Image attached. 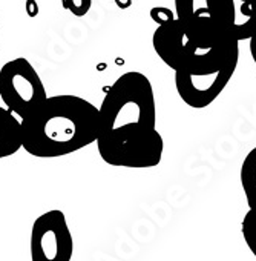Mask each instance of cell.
Returning <instances> with one entry per match:
<instances>
[{
    "instance_id": "obj_1",
    "label": "cell",
    "mask_w": 256,
    "mask_h": 261,
    "mask_svg": "<svg viewBox=\"0 0 256 261\" xmlns=\"http://www.w3.org/2000/svg\"><path fill=\"white\" fill-rule=\"evenodd\" d=\"M97 149L115 168L149 169L161 163L164 140L157 129L151 80L138 71L121 74L98 108Z\"/></svg>"
},
{
    "instance_id": "obj_2",
    "label": "cell",
    "mask_w": 256,
    "mask_h": 261,
    "mask_svg": "<svg viewBox=\"0 0 256 261\" xmlns=\"http://www.w3.org/2000/svg\"><path fill=\"white\" fill-rule=\"evenodd\" d=\"M20 121L22 148L37 159H57L97 142L98 108L78 95H52Z\"/></svg>"
},
{
    "instance_id": "obj_3",
    "label": "cell",
    "mask_w": 256,
    "mask_h": 261,
    "mask_svg": "<svg viewBox=\"0 0 256 261\" xmlns=\"http://www.w3.org/2000/svg\"><path fill=\"white\" fill-rule=\"evenodd\" d=\"M152 45L157 56L175 74L189 77L210 74L232 62H239V42L216 46L203 43L177 17L155 30Z\"/></svg>"
},
{
    "instance_id": "obj_4",
    "label": "cell",
    "mask_w": 256,
    "mask_h": 261,
    "mask_svg": "<svg viewBox=\"0 0 256 261\" xmlns=\"http://www.w3.org/2000/svg\"><path fill=\"white\" fill-rule=\"evenodd\" d=\"M48 98L36 68L25 57L7 62L0 69V100L20 120L26 118Z\"/></svg>"
},
{
    "instance_id": "obj_5",
    "label": "cell",
    "mask_w": 256,
    "mask_h": 261,
    "mask_svg": "<svg viewBox=\"0 0 256 261\" xmlns=\"http://www.w3.org/2000/svg\"><path fill=\"white\" fill-rule=\"evenodd\" d=\"M31 261H71L74 238L66 217L60 209H51L36 218L30 238Z\"/></svg>"
},
{
    "instance_id": "obj_6",
    "label": "cell",
    "mask_w": 256,
    "mask_h": 261,
    "mask_svg": "<svg viewBox=\"0 0 256 261\" xmlns=\"http://www.w3.org/2000/svg\"><path fill=\"white\" fill-rule=\"evenodd\" d=\"M238 62H232L224 68L196 77L175 74V88L180 98L193 109H204L210 106L230 83Z\"/></svg>"
},
{
    "instance_id": "obj_7",
    "label": "cell",
    "mask_w": 256,
    "mask_h": 261,
    "mask_svg": "<svg viewBox=\"0 0 256 261\" xmlns=\"http://www.w3.org/2000/svg\"><path fill=\"white\" fill-rule=\"evenodd\" d=\"M22 149V121L5 106H0V160Z\"/></svg>"
},
{
    "instance_id": "obj_8",
    "label": "cell",
    "mask_w": 256,
    "mask_h": 261,
    "mask_svg": "<svg viewBox=\"0 0 256 261\" xmlns=\"http://www.w3.org/2000/svg\"><path fill=\"white\" fill-rule=\"evenodd\" d=\"M233 36L238 42L250 40L256 34V0H233Z\"/></svg>"
},
{
    "instance_id": "obj_9",
    "label": "cell",
    "mask_w": 256,
    "mask_h": 261,
    "mask_svg": "<svg viewBox=\"0 0 256 261\" xmlns=\"http://www.w3.org/2000/svg\"><path fill=\"white\" fill-rule=\"evenodd\" d=\"M239 178L248 209L256 211V148L245 155L241 165Z\"/></svg>"
},
{
    "instance_id": "obj_10",
    "label": "cell",
    "mask_w": 256,
    "mask_h": 261,
    "mask_svg": "<svg viewBox=\"0 0 256 261\" xmlns=\"http://www.w3.org/2000/svg\"><path fill=\"white\" fill-rule=\"evenodd\" d=\"M241 232L247 247L256 258V211L248 209V212L244 215V220L241 223Z\"/></svg>"
},
{
    "instance_id": "obj_11",
    "label": "cell",
    "mask_w": 256,
    "mask_h": 261,
    "mask_svg": "<svg viewBox=\"0 0 256 261\" xmlns=\"http://www.w3.org/2000/svg\"><path fill=\"white\" fill-rule=\"evenodd\" d=\"M62 5L66 11L72 13V16L83 17L89 13L92 0H62Z\"/></svg>"
},
{
    "instance_id": "obj_12",
    "label": "cell",
    "mask_w": 256,
    "mask_h": 261,
    "mask_svg": "<svg viewBox=\"0 0 256 261\" xmlns=\"http://www.w3.org/2000/svg\"><path fill=\"white\" fill-rule=\"evenodd\" d=\"M175 13L166 7H155L151 10V19L160 27V25H164V23H169L175 19Z\"/></svg>"
},
{
    "instance_id": "obj_13",
    "label": "cell",
    "mask_w": 256,
    "mask_h": 261,
    "mask_svg": "<svg viewBox=\"0 0 256 261\" xmlns=\"http://www.w3.org/2000/svg\"><path fill=\"white\" fill-rule=\"evenodd\" d=\"M25 10H26V14L30 17H37L39 16V4H37V0H26Z\"/></svg>"
},
{
    "instance_id": "obj_14",
    "label": "cell",
    "mask_w": 256,
    "mask_h": 261,
    "mask_svg": "<svg viewBox=\"0 0 256 261\" xmlns=\"http://www.w3.org/2000/svg\"><path fill=\"white\" fill-rule=\"evenodd\" d=\"M248 42H250V45H248L250 54H251V59H253V62H254V65H256V34H254Z\"/></svg>"
},
{
    "instance_id": "obj_15",
    "label": "cell",
    "mask_w": 256,
    "mask_h": 261,
    "mask_svg": "<svg viewBox=\"0 0 256 261\" xmlns=\"http://www.w3.org/2000/svg\"><path fill=\"white\" fill-rule=\"evenodd\" d=\"M113 2L120 10H127L132 7V0H113Z\"/></svg>"
}]
</instances>
